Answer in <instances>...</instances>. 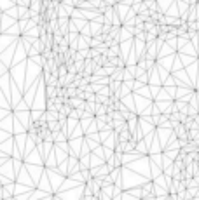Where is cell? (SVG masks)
Here are the masks:
<instances>
[{"label":"cell","instance_id":"obj_2","mask_svg":"<svg viewBox=\"0 0 199 200\" xmlns=\"http://www.w3.org/2000/svg\"><path fill=\"white\" fill-rule=\"evenodd\" d=\"M190 143H192L194 146H199V138H196V139H190Z\"/></svg>","mask_w":199,"mask_h":200},{"label":"cell","instance_id":"obj_1","mask_svg":"<svg viewBox=\"0 0 199 200\" xmlns=\"http://www.w3.org/2000/svg\"><path fill=\"white\" fill-rule=\"evenodd\" d=\"M196 138H199V127L189 130V141H190V139H196Z\"/></svg>","mask_w":199,"mask_h":200}]
</instances>
